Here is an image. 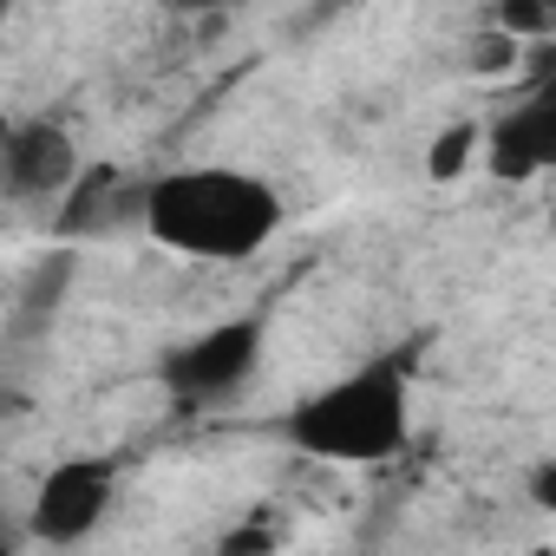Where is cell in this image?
I'll list each match as a JSON object with an SVG mask.
<instances>
[{"instance_id": "1", "label": "cell", "mask_w": 556, "mask_h": 556, "mask_svg": "<svg viewBox=\"0 0 556 556\" xmlns=\"http://www.w3.org/2000/svg\"><path fill=\"white\" fill-rule=\"evenodd\" d=\"M419 341L380 348L361 367L334 374L328 387L302 393L275 432L289 452L315 465H393L413 445V380H419Z\"/></svg>"}, {"instance_id": "2", "label": "cell", "mask_w": 556, "mask_h": 556, "mask_svg": "<svg viewBox=\"0 0 556 556\" xmlns=\"http://www.w3.org/2000/svg\"><path fill=\"white\" fill-rule=\"evenodd\" d=\"M289 223V197L242 164H170L151 170L144 236L184 262L236 268L255 262Z\"/></svg>"}, {"instance_id": "3", "label": "cell", "mask_w": 556, "mask_h": 556, "mask_svg": "<svg viewBox=\"0 0 556 556\" xmlns=\"http://www.w3.org/2000/svg\"><path fill=\"white\" fill-rule=\"evenodd\" d=\"M262 348H268V315L210 321V328H197V334H184L177 348L157 354V387H164L184 413L223 406V400H236V393L255 380Z\"/></svg>"}, {"instance_id": "4", "label": "cell", "mask_w": 556, "mask_h": 556, "mask_svg": "<svg viewBox=\"0 0 556 556\" xmlns=\"http://www.w3.org/2000/svg\"><path fill=\"white\" fill-rule=\"evenodd\" d=\"M118 452H73V458H53L34 484V504H27V536L40 549H79L99 536V523L112 517L118 504Z\"/></svg>"}, {"instance_id": "5", "label": "cell", "mask_w": 556, "mask_h": 556, "mask_svg": "<svg viewBox=\"0 0 556 556\" xmlns=\"http://www.w3.org/2000/svg\"><path fill=\"white\" fill-rule=\"evenodd\" d=\"M556 170V66H536L523 92L484 125V177L536 184Z\"/></svg>"}, {"instance_id": "6", "label": "cell", "mask_w": 556, "mask_h": 556, "mask_svg": "<svg viewBox=\"0 0 556 556\" xmlns=\"http://www.w3.org/2000/svg\"><path fill=\"white\" fill-rule=\"evenodd\" d=\"M86 157H79V138L60 125V118H21L0 138V184H8V203H60L73 184H79Z\"/></svg>"}, {"instance_id": "7", "label": "cell", "mask_w": 556, "mask_h": 556, "mask_svg": "<svg viewBox=\"0 0 556 556\" xmlns=\"http://www.w3.org/2000/svg\"><path fill=\"white\" fill-rule=\"evenodd\" d=\"M144 203H151V177H131L125 164H86L79 184L47 210V229L53 242H92L118 229L144 236Z\"/></svg>"}, {"instance_id": "8", "label": "cell", "mask_w": 556, "mask_h": 556, "mask_svg": "<svg viewBox=\"0 0 556 556\" xmlns=\"http://www.w3.org/2000/svg\"><path fill=\"white\" fill-rule=\"evenodd\" d=\"M471 164H484V125H478V118H458V125H445V131L432 138L426 177H432V184H458Z\"/></svg>"}, {"instance_id": "9", "label": "cell", "mask_w": 556, "mask_h": 556, "mask_svg": "<svg viewBox=\"0 0 556 556\" xmlns=\"http://www.w3.org/2000/svg\"><path fill=\"white\" fill-rule=\"evenodd\" d=\"M497 27L517 40H543V34H556V14L543 0H497Z\"/></svg>"}, {"instance_id": "10", "label": "cell", "mask_w": 556, "mask_h": 556, "mask_svg": "<svg viewBox=\"0 0 556 556\" xmlns=\"http://www.w3.org/2000/svg\"><path fill=\"white\" fill-rule=\"evenodd\" d=\"M523 491H530V504H536V510H549V517H556V458H543V465H530V478H523Z\"/></svg>"}, {"instance_id": "11", "label": "cell", "mask_w": 556, "mask_h": 556, "mask_svg": "<svg viewBox=\"0 0 556 556\" xmlns=\"http://www.w3.org/2000/svg\"><path fill=\"white\" fill-rule=\"evenodd\" d=\"M543 8H549V14H556V0H543Z\"/></svg>"}, {"instance_id": "12", "label": "cell", "mask_w": 556, "mask_h": 556, "mask_svg": "<svg viewBox=\"0 0 556 556\" xmlns=\"http://www.w3.org/2000/svg\"><path fill=\"white\" fill-rule=\"evenodd\" d=\"M40 8H53V0H40Z\"/></svg>"}]
</instances>
